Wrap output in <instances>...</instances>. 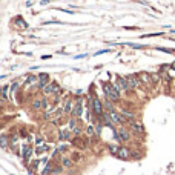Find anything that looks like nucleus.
Here are the masks:
<instances>
[{"label":"nucleus","instance_id":"nucleus-16","mask_svg":"<svg viewBox=\"0 0 175 175\" xmlns=\"http://www.w3.org/2000/svg\"><path fill=\"white\" fill-rule=\"evenodd\" d=\"M120 109V112H122L127 120H137L138 118V114L135 112V111L132 108H127V106H122V108H118Z\"/></svg>","mask_w":175,"mask_h":175},{"label":"nucleus","instance_id":"nucleus-2","mask_svg":"<svg viewBox=\"0 0 175 175\" xmlns=\"http://www.w3.org/2000/svg\"><path fill=\"white\" fill-rule=\"evenodd\" d=\"M101 89H103V94L105 97H108L111 101H114V103L118 106L120 103H122V92H120L114 83H111V81H105L103 85H101Z\"/></svg>","mask_w":175,"mask_h":175},{"label":"nucleus","instance_id":"nucleus-8","mask_svg":"<svg viewBox=\"0 0 175 175\" xmlns=\"http://www.w3.org/2000/svg\"><path fill=\"white\" fill-rule=\"evenodd\" d=\"M126 78H127L129 91L134 92V94H135V91H137L138 88H141V86H143V83H141L140 75H138V74H129V75H126Z\"/></svg>","mask_w":175,"mask_h":175},{"label":"nucleus","instance_id":"nucleus-28","mask_svg":"<svg viewBox=\"0 0 175 175\" xmlns=\"http://www.w3.org/2000/svg\"><path fill=\"white\" fill-rule=\"evenodd\" d=\"M151 78H152V86H157L158 83L163 80V77H161V74L160 72H157V74H151Z\"/></svg>","mask_w":175,"mask_h":175},{"label":"nucleus","instance_id":"nucleus-27","mask_svg":"<svg viewBox=\"0 0 175 175\" xmlns=\"http://www.w3.org/2000/svg\"><path fill=\"white\" fill-rule=\"evenodd\" d=\"M14 25H15V26H20L22 29H26V28H28V23L23 20L20 15H17V17L14 18Z\"/></svg>","mask_w":175,"mask_h":175},{"label":"nucleus","instance_id":"nucleus-14","mask_svg":"<svg viewBox=\"0 0 175 175\" xmlns=\"http://www.w3.org/2000/svg\"><path fill=\"white\" fill-rule=\"evenodd\" d=\"M57 161H59V163H60V164L63 166V168L66 169V171L72 169L74 166H75V161H74V158H72L71 155H68V154H66V155H62Z\"/></svg>","mask_w":175,"mask_h":175},{"label":"nucleus","instance_id":"nucleus-32","mask_svg":"<svg viewBox=\"0 0 175 175\" xmlns=\"http://www.w3.org/2000/svg\"><path fill=\"white\" fill-rule=\"evenodd\" d=\"M171 68H172V69H175V62H174V63H171Z\"/></svg>","mask_w":175,"mask_h":175},{"label":"nucleus","instance_id":"nucleus-13","mask_svg":"<svg viewBox=\"0 0 175 175\" xmlns=\"http://www.w3.org/2000/svg\"><path fill=\"white\" fill-rule=\"evenodd\" d=\"M72 140H74V134L69 127L57 129V141H72Z\"/></svg>","mask_w":175,"mask_h":175},{"label":"nucleus","instance_id":"nucleus-10","mask_svg":"<svg viewBox=\"0 0 175 175\" xmlns=\"http://www.w3.org/2000/svg\"><path fill=\"white\" fill-rule=\"evenodd\" d=\"M28 109H29V112H32V114H40L42 111H43V108H42V95L40 97L34 95L32 98H29Z\"/></svg>","mask_w":175,"mask_h":175},{"label":"nucleus","instance_id":"nucleus-9","mask_svg":"<svg viewBox=\"0 0 175 175\" xmlns=\"http://www.w3.org/2000/svg\"><path fill=\"white\" fill-rule=\"evenodd\" d=\"M114 85L115 88L122 92V94H131L129 91V85H127V78L123 77V75H115V80H114Z\"/></svg>","mask_w":175,"mask_h":175},{"label":"nucleus","instance_id":"nucleus-22","mask_svg":"<svg viewBox=\"0 0 175 175\" xmlns=\"http://www.w3.org/2000/svg\"><path fill=\"white\" fill-rule=\"evenodd\" d=\"M120 143H108L106 144V151L111 154V155H114V157H117V154H118V151H120Z\"/></svg>","mask_w":175,"mask_h":175},{"label":"nucleus","instance_id":"nucleus-17","mask_svg":"<svg viewBox=\"0 0 175 175\" xmlns=\"http://www.w3.org/2000/svg\"><path fill=\"white\" fill-rule=\"evenodd\" d=\"M51 81V77H49V74L48 72H40L39 74V83H37V88H39L40 91L48 85V83Z\"/></svg>","mask_w":175,"mask_h":175},{"label":"nucleus","instance_id":"nucleus-5","mask_svg":"<svg viewBox=\"0 0 175 175\" xmlns=\"http://www.w3.org/2000/svg\"><path fill=\"white\" fill-rule=\"evenodd\" d=\"M92 114H94V118H100L106 114L105 111V105H103V98H100L97 94L92 98Z\"/></svg>","mask_w":175,"mask_h":175},{"label":"nucleus","instance_id":"nucleus-6","mask_svg":"<svg viewBox=\"0 0 175 175\" xmlns=\"http://www.w3.org/2000/svg\"><path fill=\"white\" fill-rule=\"evenodd\" d=\"M34 147H35V146L26 143V141H25V143L22 144V147H20V157H22V160H23V163H25L26 166L29 164V161L32 160V157L35 155Z\"/></svg>","mask_w":175,"mask_h":175},{"label":"nucleus","instance_id":"nucleus-24","mask_svg":"<svg viewBox=\"0 0 175 175\" xmlns=\"http://www.w3.org/2000/svg\"><path fill=\"white\" fill-rule=\"evenodd\" d=\"M0 146H2L3 151H8L9 149V135L5 134V132L0 135Z\"/></svg>","mask_w":175,"mask_h":175},{"label":"nucleus","instance_id":"nucleus-4","mask_svg":"<svg viewBox=\"0 0 175 175\" xmlns=\"http://www.w3.org/2000/svg\"><path fill=\"white\" fill-rule=\"evenodd\" d=\"M85 95L83 97H75V101H74V108H72V112L71 117H75V118H83L85 117Z\"/></svg>","mask_w":175,"mask_h":175},{"label":"nucleus","instance_id":"nucleus-12","mask_svg":"<svg viewBox=\"0 0 175 175\" xmlns=\"http://www.w3.org/2000/svg\"><path fill=\"white\" fill-rule=\"evenodd\" d=\"M74 101H75V97L68 94V95H64L63 97V109H64V114H66L68 117H71V112H72V108H74Z\"/></svg>","mask_w":175,"mask_h":175},{"label":"nucleus","instance_id":"nucleus-29","mask_svg":"<svg viewBox=\"0 0 175 175\" xmlns=\"http://www.w3.org/2000/svg\"><path fill=\"white\" fill-rule=\"evenodd\" d=\"M129 46H132V48H135V49H143V48H146L144 45H134V43H129Z\"/></svg>","mask_w":175,"mask_h":175},{"label":"nucleus","instance_id":"nucleus-31","mask_svg":"<svg viewBox=\"0 0 175 175\" xmlns=\"http://www.w3.org/2000/svg\"><path fill=\"white\" fill-rule=\"evenodd\" d=\"M88 57V54H81V55H75L74 59H77V60H80V59H86Z\"/></svg>","mask_w":175,"mask_h":175},{"label":"nucleus","instance_id":"nucleus-7","mask_svg":"<svg viewBox=\"0 0 175 175\" xmlns=\"http://www.w3.org/2000/svg\"><path fill=\"white\" fill-rule=\"evenodd\" d=\"M127 127L132 131V134L137 137V135H144L146 134V127L144 124L140 122V118H137V120H129V123H127Z\"/></svg>","mask_w":175,"mask_h":175},{"label":"nucleus","instance_id":"nucleus-26","mask_svg":"<svg viewBox=\"0 0 175 175\" xmlns=\"http://www.w3.org/2000/svg\"><path fill=\"white\" fill-rule=\"evenodd\" d=\"M18 134H20V138H22V140H26V138L31 135V132L28 131V127L23 126V124H22L20 127H18Z\"/></svg>","mask_w":175,"mask_h":175},{"label":"nucleus","instance_id":"nucleus-15","mask_svg":"<svg viewBox=\"0 0 175 175\" xmlns=\"http://www.w3.org/2000/svg\"><path fill=\"white\" fill-rule=\"evenodd\" d=\"M12 92H11V88H9V85H5L2 86V101L3 103H12Z\"/></svg>","mask_w":175,"mask_h":175},{"label":"nucleus","instance_id":"nucleus-18","mask_svg":"<svg viewBox=\"0 0 175 175\" xmlns=\"http://www.w3.org/2000/svg\"><path fill=\"white\" fill-rule=\"evenodd\" d=\"M55 147H57V151L60 152V155H66L68 152H72L71 151V141H59Z\"/></svg>","mask_w":175,"mask_h":175},{"label":"nucleus","instance_id":"nucleus-20","mask_svg":"<svg viewBox=\"0 0 175 175\" xmlns=\"http://www.w3.org/2000/svg\"><path fill=\"white\" fill-rule=\"evenodd\" d=\"M9 88H11L12 95H15V94H20V92H22V81L18 80V78H15V80H12L11 83H9Z\"/></svg>","mask_w":175,"mask_h":175},{"label":"nucleus","instance_id":"nucleus-30","mask_svg":"<svg viewBox=\"0 0 175 175\" xmlns=\"http://www.w3.org/2000/svg\"><path fill=\"white\" fill-rule=\"evenodd\" d=\"M106 52H109V49H100V51L94 52V55H95V57H97V55H101V54H106Z\"/></svg>","mask_w":175,"mask_h":175},{"label":"nucleus","instance_id":"nucleus-11","mask_svg":"<svg viewBox=\"0 0 175 175\" xmlns=\"http://www.w3.org/2000/svg\"><path fill=\"white\" fill-rule=\"evenodd\" d=\"M117 158L118 160H123V161L132 160V147L129 146V144H122V146H120L118 154H117Z\"/></svg>","mask_w":175,"mask_h":175},{"label":"nucleus","instance_id":"nucleus-25","mask_svg":"<svg viewBox=\"0 0 175 175\" xmlns=\"http://www.w3.org/2000/svg\"><path fill=\"white\" fill-rule=\"evenodd\" d=\"M46 143V137L42 134H34V146H40Z\"/></svg>","mask_w":175,"mask_h":175},{"label":"nucleus","instance_id":"nucleus-33","mask_svg":"<svg viewBox=\"0 0 175 175\" xmlns=\"http://www.w3.org/2000/svg\"><path fill=\"white\" fill-rule=\"evenodd\" d=\"M29 172V175H37V172H31V171H28Z\"/></svg>","mask_w":175,"mask_h":175},{"label":"nucleus","instance_id":"nucleus-3","mask_svg":"<svg viewBox=\"0 0 175 175\" xmlns=\"http://www.w3.org/2000/svg\"><path fill=\"white\" fill-rule=\"evenodd\" d=\"M40 94L45 95V97H54V95H63V89L62 86L59 85V81H55V80H51L48 85H46L42 91H40Z\"/></svg>","mask_w":175,"mask_h":175},{"label":"nucleus","instance_id":"nucleus-23","mask_svg":"<svg viewBox=\"0 0 175 175\" xmlns=\"http://www.w3.org/2000/svg\"><path fill=\"white\" fill-rule=\"evenodd\" d=\"M138 75H140V80H141V83H143L144 86L152 88V78H151V74H147V72H140Z\"/></svg>","mask_w":175,"mask_h":175},{"label":"nucleus","instance_id":"nucleus-19","mask_svg":"<svg viewBox=\"0 0 175 175\" xmlns=\"http://www.w3.org/2000/svg\"><path fill=\"white\" fill-rule=\"evenodd\" d=\"M85 135L89 137V138H97V131H95V126H94V122L92 123H88L85 126Z\"/></svg>","mask_w":175,"mask_h":175},{"label":"nucleus","instance_id":"nucleus-1","mask_svg":"<svg viewBox=\"0 0 175 175\" xmlns=\"http://www.w3.org/2000/svg\"><path fill=\"white\" fill-rule=\"evenodd\" d=\"M112 134H114V140L120 144H131L134 141V134L127 126H118L112 129Z\"/></svg>","mask_w":175,"mask_h":175},{"label":"nucleus","instance_id":"nucleus-21","mask_svg":"<svg viewBox=\"0 0 175 175\" xmlns=\"http://www.w3.org/2000/svg\"><path fill=\"white\" fill-rule=\"evenodd\" d=\"M40 164H42V160L37 157V158H32L29 161V164L26 166V169L28 171H31V172H39V168H40Z\"/></svg>","mask_w":175,"mask_h":175}]
</instances>
